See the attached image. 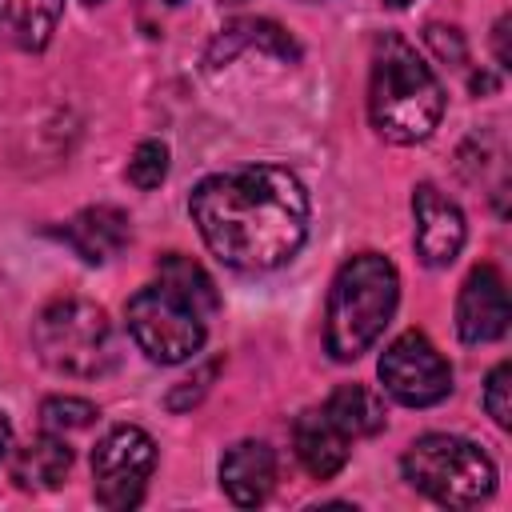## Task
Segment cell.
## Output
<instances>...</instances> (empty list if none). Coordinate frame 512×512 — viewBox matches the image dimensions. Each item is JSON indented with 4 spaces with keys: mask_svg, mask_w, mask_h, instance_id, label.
I'll return each mask as SVG.
<instances>
[{
    "mask_svg": "<svg viewBox=\"0 0 512 512\" xmlns=\"http://www.w3.org/2000/svg\"><path fill=\"white\" fill-rule=\"evenodd\" d=\"M208 252L236 272H272L308 240V188L292 168L244 164L204 176L188 196Z\"/></svg>",
    "mask_w": 512,
    "mask_h": 512,
    "instance_id": "obj_1",
    "label": "cell"
},
{
    "mask_svg": "<svg viewBox=\"0 0 512 512\" xmlns=\"http://www.w3.org/2000/svg\"><path fill=\"white\" fill-rule=\"evenodd\" d=\"M444 88L424 56L400 36L384 32L372 44L368 68V120L392 144H420L440 128Z\"/></svg>",
    "mask_w": 512,
    "mask_h": 512,
    "instance_id": "obj_2",
    "label": "cell"
},
{
    "mask_svg": "<svg viewBox=\"0 0 512 512\" xmlns=\"http://www.w3.org/2000/svg\"><path fill=\"white\" fill-rule=\"evenodd\" d=\"M400 304V272L380 252H360L340 264L324 308V344L332 360H356L388 328Z\"/></svg>",
    "mask_w": 512,
    "mask_h": 512,
    "instance_id": "obj_3",
    "label": "cell"
},
{
    "mask_svg": "<svg viewBox=\"0 0 512 512\" xmlns=\"http://www.w3.org/2000/svg\"><path fill=\"white\" fill-rule=\"evenodd\" d=\"M32 344H36V356L52 372L76 376V380L108 376L120 360L116 328L108 312L84 296L48 300L32 320Z\"/></svg>",
    "mask_w": 512,
    "mask_h": 512,
    "instance_id": "obj_4",
    "label": "cell"
},
{
    "mask_svg": "<svg viewBox=\"0 0 512 512\" xmlns=\"http://www.w3.org/2000/svg\"><path fill=\"white\" fill-rule=\"evenodd\" d=\"M400 468L404 480L440 508H480L496 492V464L464 436L428 432L408 444Z\"/></svg>",
    "mask_w": 512,
    "mask_h": 512,
    "instance_id": "obj_5",
    "label": "cell"
},
{
    "mask_svg": "<svg viewBox=\"0 0 512 512\" xmlns=\"http://www.w3.org/2000/svg\"><path fill=\"white\" fill-rule=\"evenodd\" d=\"M124 320H128V336L136 340V348L156 364L192 360L208 336V320L196 308H188L176 292H168L164 284H148L136 296H128Z\"/></svg>",
    "mask_w": 512,
    "mask_h": 512,
    "instance_id": "obj_6",
    "label": "cell"
},
{
    "mask_svg": "<svg viewBox=\"0 0 512 512\" xmlns=\"http://www.w3.org/2000/svg\"><path fill=\"white\" fill-rule=\"evenodd\" d=\"M156 468V444L144 428L120 424L104 432V440L92 448V492L96 504L124 512L144 500L148 476Z\"/></svg>",
    "mask_w": 512,
    "mask_h": 512,
    "instance_id": "obj_7",
    "label": "cell"
},
{
    "mask_svg": "<svg viewBox=\"0 0 512 512\" xmlns=\"http://www.w3.org/2000/svg\"><path fill=\"white\" fill-rule=\"evenodd\" d=\"M376 372H380L384 392L396 404H408V408H432V404H440L452 392V368H448V360L416 328L400 332L380 352Z\"/></svg>",
    "mask_w": 512,
    "mask_h": 512,
    "instance_id": "obj_8",
    "label": "cell"
},
{
    "mask_svg": "<svg viewBox=\"0 0 512 512\" xmlns=\"http://www.w3.org/2000/svg\"><path fill=\"white\" fill-rule=\"evenodd\" d=\"M508 288L496 264H476L456 300V332L464 344H492L508 332Z\"/></svg>",
    "mask_w": 512,
    "mask_h": 512,
    "instance_id": "obj_9",
    "label": "cell"
},
{
    "mask_svg": "<svg viewBox=\"0 0 512 512\" xmlns=\"http://www.w3.org/2000/svg\"><path fill=\"white\" fill-rule=\"evenodd\" d=\"M412 216H416V256L428 268H448L460 256L464 236H468V224L456 200H448L436 184H416Z\"/></svg>",
    "mask_w": 512,
    "mask_h": 512,
    "instance_id": "obj_10",
    "label": "cell"
},
{
    "mask_svg": "<svg viewBox=\"0 0 512 512\" xmlns=\"http://www.w3.org/2000/svg\"><path fill=\"white\" fill-rule=\"evenodd\" d=\"M248 52L268 56V60H276V64H296V60H300L296 40H292L280 24H272V20H256V16H244V20H232V24H224V28H220V36L208 44L204 68H208L212 76H220L232 60H240V56H248Z\"/></svg>",
    "mask_w": 512,
    "mask_h": 512,
    "instance_id": "obj_11",
    "label": "cell"
},
{
    "mask_svg": "<svg viewBox=\"0 0 512 512\" xmlns=\"http://www.w3.org/2000/svg\"><path fill=\"white\" fill-rule=\"evenodd\" d=\"M276 484V456L264 440H240L224 452L220 460V488L228 492L232 504L240 508H256L268 500Z\"/></svg>",
    "mask_w": 512,
    "mask_h": 512,
    "instance_id": "obj_12",
    "label": "cell"
},
{
    "mask_svg": "<svg viewBox=\"0 0 512 512\" xmlns=\"http://www.w3.org/2000/svg\"><path fill=\"white\" fill-rule=\"evenodd\" d=\"M292 444L300 464L308 468V476L316 480H332L344 464H348V436L340 432V424L324 412V408H308L296 416L292 424Z\"/></svg>",
    "mask_w": 512,
    "mask_h": 512,
    "instance_id": "obj_13",
    "label": "cell"
},
{
    "mask_svg": "<svg viewBox=\"0 0 512 512\" xmlns=\"http://www.w3.org/2000/svg\"><path fill=\"white\" fill-rule=\"evenodd\" d=\"M64 240L72 244V252L88 264H104L116 252H124L128 244V216L116 204H92L84 212H76L64 228Z\"/></svg>",
    "mask_w": 512,
    "mask_h": 512,
    "instance_id": "obj_14",
    "label": "cell"
},
{
    "mask_svg": "<svg viewBox=\"0 0 512 512\" xmlns=\"http://www.w3.org/2000/svg\"><path fill=\"white\" fill-rule=\"evenodd\" d=\"M72 468V448L64 444L60 432H44L36 440H28L24 448H16L12 456V484L20 492H52L64 484Z\"/></svg>",
    "mask_w": 512,
    "mask_h": 512,
    "instance_id": "obj_15",
    "label": "cell"
},
{
    "mask_svg": "<svg viewBox=\"0 0 512 512\" xmlns=\"http://www.w3.org/2000/svg\"><path fill=\"white\" fill-rule=\"evenodd\" d=\"M60 16L64 0H0V32L24 52H40L52 40Z\"/></svg>",
    "mask_w": 512,
    "mask_h": 512,
    "instance_id": "obj_16",
    "label": "cell"
},
{
    "mask_svg": "<svg viewBox=\"0 0 512 512\" xmlns=\"http://www.w3.org/2000/svg\"><path fill=\"white\" fill-rule=\"evenodd\" d=\"M156 276H160V284H164L168 292H176V296H180L188 308H196L204 320L220 312V292H216L212 276H208L192 256H184V252H168V256H160Z\"/></svg>",
    "mask_w": 512,
    "mask_h": 512,
    "instance_id": "obj_17",
    "label": "cell"
},
{
    "mask_svg": "<svg viewBox=\"0 0 512 512\" xmlns=\"http://www.w3.org/2000/svg\"><path fill=\"white\" fill-rule=\"evenodd\" d=\"M324 412L340 424V432H344L348 440H356V436H376V432H384V424H388L384 400H380L372 388H364V384H340V388L328 396Z\"/></svg>",
    "mask_w": 512,
    "mask_h": 512,
    "instance_id": "obj_18",
    "label": "cell"
},
{
    "mask_svg": "<svg viewBox=\"0 0 512 512\" xmlns=\"http://www.w3.org/2000/svg\"><path fill=\"white\" fill-rule=\"evenodd\" d=\"M128 184L140 188V192H152L160 188V180L168 176V144L164 140H140L132 148V160H128Z\"/></svg>",
    "mask_w": 512,
    "mask_h": 512,
    "instance_id": "obj_19",
    "label": "cell"
},
{
    "mask_svg": "<svg viewBox=\"0 0 512 512\" xmlns=\"http://www.w3.org/2000/svg\"><path fill=\"white\" fill-rule=\"evenodd\" d=\"M96 416H100L96 404L92 400H80V396H48L40 404L44 432H76V428H88Z\"/></svg>",
    "mask_w": 512,
    "mask_h": 512,
    "instance_id": "obj_20",
    "label": "cell"
},
{
    "mask_svg": "<svg viewBox=\"0 0 512 512\" xmlns=\"http://www.w3.org/2000/svg\"><path fill=\"white\" fill-rule=\"evenodd\" d=\"M220 368H224V360H220V356H212V360H208V364H200L188 380H180V384L168 392V400H164V404H168V412H188V408H196V404L208 396V388H212V380H216V372H220Z\"/></svg>",
    "mask_w": 512,
    "mask_h": 512,
    "instance_id": "obj_21",
    "label": "cell"
},
{
    "mask_svg": "<svg viewBox=\"0 0 512 512\" xmlns=\"http://www.w3.org/2000/svg\"><path fill=\"white\" fill-rule=\"evenodd\" d=\"M484 412L508 428L512 424V364L500 360L492 372H488V384H484Z\"/></svg>",
    "mask_w": 512,
    "mask_h": 512,
    "instance_id": "obj_22",
    "label": "cell"
},
{
    "mask_svg": "<svg viewBox=\"0 0 512 512\" xmlns=\"http://www.w3.org/2000/svg\"><path fill=\"white\" fill-rule=\"evenodd\" d=\"M424 40H428V48H432L440 60H448V64H464V60H468V48H464L460 28L428 24V28H424Z\"/></svg>",
    "mask_w": 512,
    "mask_h": 512,
    "instance_id": "obj_23",
    "label": "cell"
},
{
    "mask_svg": "<svg viewBox=\"0 0 512 512\" xmlns=\"http://www.w3.org/2000/svg\"><path fill=\"white\" fill-rule=\"evenodd\" d=\"M508 16H500L496 20V28H492V44H496V60H500V68H508L512 64V52H508Z\"/></svg>",
    "mask_w": 512,
    "mask_h": 512,
    "instance_id": "obj_24",
    "label": "cell"
},
{
    "mask_svg": "<svg viewBox=\"0 0 512 512\" xmlns=\"http://www.w3.org/2000/svg\"><path fill=\"white\" fill-rule=\"evenodd\" d=\"M8 452H12V424H8V416L0 412V464L8 460Z\"/></svg>",
    "mask_w": 512,
    "mask_h": 512,
    "instance_id": "obj_25",
    "label": "cell"
},
{
    "mask_svg": "<svg viewBox=\"0 0 512 512\" xmlns=\"http://www.w3.org/2000/svg\"><path fill=\"white\" fill-rule=\"evenodd\" d=\"M492 88H496V80H492L488 72H476V76H472V92H476V96H480V92H492Z\"/></svg>",
    "mask_w": 512,
    "mask_h": 512,
    "instance_id": "obj_26",
    "label": "cell"
},
{
    "mask_svg": "<svg viewBox=\"0 0 512 512\" xmlns=\"http://www.w3.org/2000/svg\"><path fill=\"white\" fill-rule=\"evenodd\" d=\"M384 4H388V8H412L416 0H384Z\"/></svg>",
    "mask_w": 512,
    "mask_h": 512,
    "instance_id": "obj_27",
    "label": "cell"
},
{
    "mask_svg": "<svg viewBox=\"0 0 512 512\" xmlns=\"http://www.w3.org/2000/svg\"><path fill=\"white\" fill-rule=\"evenodd\" d=\"M156 4H184V0H156Z\"/></svg>",
    "mask_w": 512,
    "mask_h": 512,
    "instance_id": "obj_28",
    "label": "cell"
},
{
    "mask_svg": "<svg viewBox=\"0 0 512 512\" xmlns=\"http://www.w3.org/2000/svg\"><path fill=\"white\" fill-rule=\"evenodd\" d=\"M84 4H100V0H84Z\"/></svg>",
    "mask_w": 512,
    "mask_h": 512,
    "instance_id": "obj_29",
    "label": "cell"
},
{
    "mask_svg": "<svg viewBox=\"0 0 512 512\" xmlns=\"http://www.w3.org/2000/svg\"><path fill=\"white\" fill-rule=\"evenodd\" d=\"M228 4H240V0H228Z\"/></svg>",
    "mask_w": 512,
    "mask_h": 512,
    "instance_id": "obj_30",
    "label": "cell"
}]
</instances>
